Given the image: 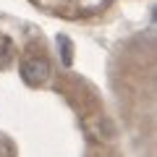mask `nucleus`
<instances>
[{"mask_svg":"<svg viewBox=\"0 0 157 157\" xmlns=\"http://www.w3.org/2000/svg\"><path fill=\"white\" fill-rule=\"evenodd\" d=\"M21 76L26 84H42L50 76V63L45 58H26L21 63Z\"/></svg>","mask_w":157,"mask_h":157,"instance_id":"obj_1","label":"nucleus"},{"mask_svg":"<svg viewBox=\"0 0 157 157\" xmlns=\"http://www.w3.org/2000/svg\"><path fill=\"white\" fill-rule=\"evenodd\" d=\"M58 47L63 50V66H71L73 55H71V39L68 37H58Z\"/></svg>","mask_w":157,"mask_h":157,"instance_id":"obj_2","label":"nucleus"},{"mask_svg":"<svg viewBox=\"0 0 157 157\" xmlns=\"http://www.w3.org/2000/svg\"><path fill=\"white\" fill-rule=\"evenodd\" d=\"M8 63H11V52H6V50H0V68H6Z\"/></svg>","mask_w":157,"mask_h":157,"instance_id":"obj_3","label":"nucleus"}]
</instances>
